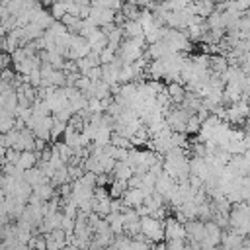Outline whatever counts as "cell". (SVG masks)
Segmentation results:
<instances>
[{"mask_svg": "<svg viewBox=\"0 0 250 250\" xmlns=\"http://www.w3.org/2000/svg\"><path fill=\"white\" fill-rule=\"evenodd\" d=\"M145 51H146L145 37H125L117 49V57L123 61V64H131L137 59H141L145 55Z\"/></svg>", "mask_w": 250, "mask_h": 250, "instance_id": "6da1fadb", "label": "cell"}, {"mask_svg": "<svg viewBox=\"0 0 250 250\" xmlns=\"http://www.w3.org/2000/svg\"><path fill=\"white\" fill-rule=\"evenodd\" d=\"M141 230H143V234H145L152 244L164 240V221H162V219H156V217H152V215L141 217Z\"/></svg>", "mask_w": 250, "mask_h": 250, "instance_id": "7a4b0ae2", "label": "cell"}, {"mask_svg": "<svg viewBox=\"0 0 250 250\" xmlns=\"http://www.w3.org/2000/svg\"><path fill=\"white\" fill-rule=\"evenodd\" d=\"M186 225L180 223L174 215H168L164 219V240H186Z\"/></svg>", "mask_w": 250, "mask_h": 250, "instance_id": "3957f363", "label": "cell"}, {"mask_svg": "<svg viewBox=\"0 0 250 250\" xmlns=\"http://www.w3.org/2000/svg\"><path fill=\"white\" fill-rule=\"evenodd\" d=\"M186 240L189 242H203L205 240V221H199V219H191L186 223Z\"/></svg>", "mask_w": 250, "mask_h": 250, "instance_id": "277c9868", "label": "cell"}, {"mask_svg": "<svg viewBox=\"0 0 250 250\" xmlns=\"http://www.w3.org/2000/svg\"><path fill=\"white\" fill-rule=\"evenodd\" d=\"M145 191L141 189V188H127V191L123 193V203L127 205V207H133V209H137L139 205H143L145 203Z\"/></svg>", "mask_w": 250, "mask_h": 250, "instance_id": "5b68a950", "label": "cell"}, {"mask_svg": "<svg viewBox=\"0 0 250 250\" xmlns=\"http://www.w3.org/2000/svg\"><path fill=\"white\" fill-rule=\"evenodd\" d=\"M166 90H168L170 102H172L174 105H180V104L186 100V94H188L186 84H182V82H168V84H166Z\"/></svg>", "mask_w": 250, "mask_h": 250, "instance_id": "8992f818", "label": "cell"}, {"mask_svg": "<svg viewBox=\"0 0 250 250\" xmlns=\"http://www.w3.org/2000/svg\"><path fill=\"white\" fill-rule=\"evenodd\" d=\"M221 246H223L225 250H238V248L244 246V236L238 234L236 230H232V232H223V236H221Z\"/></svg>", "mask_w": 250, "mask_h": 250, "instance_id": "52a82bcc", "label": "cell"}, {"mask_svg": "<svg viewBox=\"0 0 250 250\" xmlns=\"http://www.w3.org/2000/svg\"><path fill=\"white\" fill-rule=\"evenodd\" d=\"M191 10H193L195 16L205 20L217 10V4L213 0H191Z\"/></svg>", "mask_w": 250, "mask_h": 250, "instance_id": "ba28073f", "label": "cell"}, {"mask_svg": "<svg viewBox=\"0 0 250 250\" xmlns=\"http://www.w3.org/2000/svg\"><path fill=\"white\" fill-rule=\"evenodd\" d=\"M23 180H25L31 188H37V186H41V184H45V182H51V180L41 172L39 166H33V168H29V170H23Z\"/></svg>", "mask_w": 250, "mask_h": 250, "instance_id": "9c48e42d", "label": "cell"}, {"mask_svg": "<svg viewBox=\"0 0 250 250\" xmlns=\"http://www.w3.org/2000/svg\"><path fill=\"white\" fill-rule=\"evenodd\" d=\"M121 29L125 37H145V29L139 20H125L121 23Z\"/></svg>", "mask_w": 250, "mask_h": 250, "instance_id": "30bf717a", "label": "cell"}, {"mask_svg": "<svg viewBox=\"0 0 250 250\" xmlns=\"http://www.w3.org/2000/svg\"><path fill=\"white\" fill-rule=\"evenodd\" d=\"M37 162H39V152H35V150H21L20 160H18V168L20 170H29V168L37 166Z\"/></svg>", "mask_w": 250, "mask_h": 250, "instance_id": "8fae6325", "label": "cell"}, {"mask_svg": "<svg viewBox=\"0 0 250 250\" xmlns=\"http://www.w3.org/2000/svg\"><path fill=\"white\" fill-rule=\"evenodd\" d=\"M113 178H117V180H129L135 172H133V168H131V164L127 162V160H117L115 162V168H113Z\"/></svg>", "mask_w": 250, "mask_h": 250, "instance_id": "7c38bea8", "label": "cell"}, {"mask_svg": "<svg viewBox=\"0 0 250 250\" xmlns=\"http://www.w3.org/2000/svg\"><path fill=\"white\" fill-rule=\"evenodd\" d=\"M127 188H129V184H127L125 180H117V178H113V182L107 186V189H109V195H111L113 199H117V197H123V193L127 191Z\"/></svg>", "mask_w": 250, "mask_h": 250, "instance_id": "4fadbf2b", "label": "cell"}, {"mask_svg": "<svg viewBox=\"0 0 250 250\" xmlns=\"http://www.w3.org/2000/svg\"><path fill=\"white\" fill-rule=\"evenodd\" d=\"M49 12L55 20H62V16H66V0H55L51 4Z\"/></svg>", "mask_w": 250, "mask_h": 250, "instance_id": "5bb4252c", "label": "cell"}, {"mask_svg": "<svg viewBox=\"0 0 250 250\" xmlns=\"http://www.w3.org/2000/svg\"><path fill=\"white\" fill-rule=\"evenodd\" d=\"M199 131H201V119L195 113H191L188 117V123H186V135H193V133H199Z\"/></svg>", "mask_w": 250, "mask_h": 250, "instance_id": "9a60e30c", "label": "cell"}, {"mask_svg": "<svg viewBox=\"0 0 250 250\" xmlns=\"http://www.w3.org/2000/svg\"><path fill=\"white\" fill-rule=\"evenodd\" d=\"M64 129H66V123H64V121L55 119L53 127H51V141H61V139H62V135H64Z\"/></svg>", "mask_w": 250, "mask_h": 250, "instance_id": "2e32d148", "label": "cell"}, {"mask_svg": "<svg viewBox=\"0 0 250 250\" xmlns=\"http://www.w3.org/2000/svg\"><path fill=\"white\" fill-rule=\"evenodd\" d=\"M215 250H225V248H223V246H221V248H219V246H217V248H215Z\"/></svg>", "mask_w": 250, "mask_h": 250, "instance_id": "e0dca14e", "label": "cell"}, {"mask_svg": "<svg viewBox=\"0 0 250 250\" xmlns=\"http://www.w3.org/2000/svg\"><path fill=\"white\" fill-rule=\"evenodd\" d=\"M0 74H2V68H0Z\"/></svg>", "mask_w": 250, "mask_h": 250, "instance_id": "ac0fdd59", "label": "cell"}]
</instances>
